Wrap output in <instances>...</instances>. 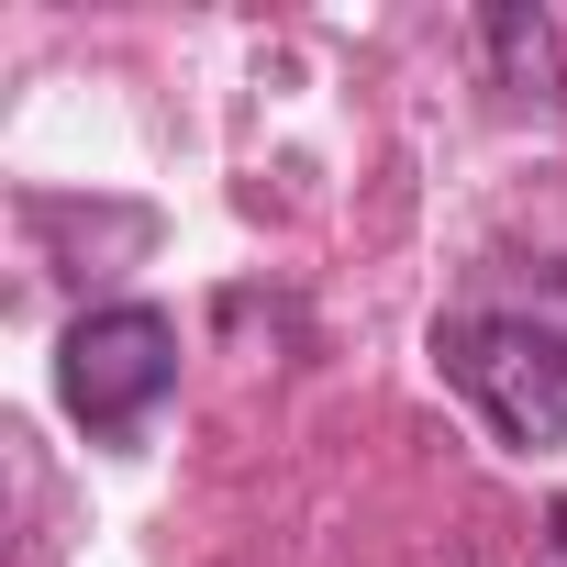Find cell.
<instances>
[{"label":"cell","mask_w":567,"mask_h":567,"mask_svg":"<svg viewBox=\"0 0 567 567\" xmlns=\"http://www.w3.org/2000/svg\"><path fill=\"white\" fill-rule=\"evenodd\" d=\"M56 390H68V412H79L90 434H134V423L178 390V323L145 312V301H112V312L68 323V346H56Z\"/></svg>","instance_id":"obj_2"},{"label":"cell","mask_w":567,"mask_h":567,"mask_svg":"<svg viewBox=\"0 0 567 567\" xmlns=\"http://www.w3.org/2000/svg\"><path fill=\"white\" fill-rule=\"evenodd\" d=\"M556 556H567V501H556Z\"/></svg>","instance_id":"obj_3"},{"label":"cell","mask_w":567,"mask_h":567,"mask_svg":"<svg viewBox=\"0 0 567 567\" xmlns=\"http://www.w3.org/2000/svg\"><path fill=\"white\" fill-rule=\"evenodd\" d=\"M445 379L478 401L501 445H567V334L534 312H456L445 323Z\"/></svg>","instance_id":"obj_1"}]
</instances>
